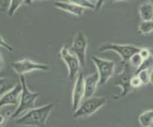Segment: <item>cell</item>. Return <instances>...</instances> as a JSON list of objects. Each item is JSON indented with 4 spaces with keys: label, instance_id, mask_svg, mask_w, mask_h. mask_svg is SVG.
<instances>
[{
    "label": "cell",
    "instance_id": "cell-1",
    "mask_svg": "<svg viewBox=\"0 0 153 127\" xmlns=\"http://www.w3.org/2000/svg\"><path fill=\"white\" fill-rule=\"evenodd\" d=\"M53 106L54 105L52 103H49L39 108H33L24 113L23 116L15 120V122L16 124L24 126L43 127L46 125Z\"/></svg>",
    "mask_w": 153,
    "mask_h": 127
},
{
    "label": "cell",
    "instance_id": "cell-2",
    "mask_svg": "<svg viewBox=\"0 0 153 127\" xmlns=\"http://www.w3.org/2000/svg\"><path fill=\"white\" fill-rule=\"evenodd\" d=\"M19 77H20L21 85H22V92H21V95H20L18 107L13 112V114L10 116V119H16L21 114L26 113L27 111L34 108L35 100L37 99L40 96L39 93H33V92L30 91L24 75H21Z\"/></svg>",
    "mask_w": 153,
    "mask_h": 127
},
{
    "label": "cell",
    "instance_id": "cell-3",
    "mask_svg": "<svg viewBox=\"0 0 153 127\" xmlns=\"http://www.w3.org/2000/svg\"><path fill=\"white\" fill-rule=\"evenodd\" d=\"M107 98L102 97H91L86 98L84 102H81L79 107L73 112L72 117L74 119H85L91 117L98 110L107 104Z\"/></svg>",
    "mask_w": 153,
    "mask_h": 127
},
{
    "label": "cell",
    "instance_id": "cell-4",
    "mask_svg": "<svg viewBox=\"0 0 153 127\" xmlns=\"http://www.w3.org/2000/svg\"><path fill=\"white\" fill-rule=\"evenodd\" d=\"M123 63H124L123 71L115 77L114 82H113L114 86L119 87L121 89V92L117 95V96L113 97L114 99H119V98H125L126 95L132 90L131 85H130V79L135 74V72L133 73V70H132L134 68L129 64L128 61H126Z\"/></svg>",
    "mask_w": 153,
    "mask_h": 127
},
{
    "label": "cell",
    "instance_id": "cell-5",
    "mask_svg": "<svg viewBox=\"0 0 153 127\" xmlns=\"http://www.w3.org/2000/svg\"><path fill=\"white\" fill-rule=\"evenodd\" d=\"M60 57L66 63V65L68 67V79L70 80H73L74 78H76L78 74L80 73V68L82 67L80 60L78 59V57L73 53H71V49H68V46H63L61 48Z\"/></svg>",
    "mask_w": 153,
    "mask_h": 127
},
{
    "label": "cell",
    "instance_id": "cell-6",
    "mask_svg": "<svg viewBox=\"0 0 153 127\" xmlns=\"http://www.w3.org/2000/svg\"><path fill=\"white\" fill-rule=\"evenodd\" d=\"M140 47L130 44H116V43H104L99 47L100 52L112 51L117 53L121 57L122 62L128 61L135 53L139 52Z\"/></svg>",
    "mask_w": 153,
    "mask_h": 127
},
{
    "label": "cell",
    "instance_id": "cell-7",
    "mask_svg": "<svg viewBox=\"0 0 153 127\" xmlns=\"http://www.w3.org/2000/svg\"><path fill=\"white\" fill-rule=\"evenodd\" d=\"M91 60L93 61L94 65L96 66L97 72L99 74V78L100 85H105L107 83L110 77H112L114 75V70H115V62L111 60H107L97 57L95 56H91Z\"/></svg>",
    "mask_w": 153,
    "mask_h": 127
},
{
    "label": "cell",
    "instance_id": "cell-8",
    "mask_svg": "<svg viewBox=\"0 0 153 127\" xmlns=\"http://www.w3.org/2000/svg\"><path fill=\"white\" fill-rule=\"evenodd\" d=\"M88 45V41L86 35L82 31L77 32L74 38H73L71 51L78 57L82 67H85L86 64V52H87Z\"/></svg>",
    "mask_w": 153,
    "mask_h": 127
},
{
    "label": "cell",
    "instance_id": "cell-9",
    "mask_svg": "<svg viewBox=\"0 0 153 127\" xmlns=\"http://www.w3.org/2000/svg\"><path fill=\"white\" fill-rule=\"evenodd\" d=\"M12 68L15 73L21 76L33 71H47L50 67L47 64L37 63L30 59H21L12 62Z\"/></svg>",
    "mask_w": 153,
    "mask_h": 127
},
{
    "label": "cell",
    "instance_id": "cell-10",
    "mask_svg": "<svg viewBox=\"0 0 153 127\" xmlns=\"http://www.w3.org/2000/svg\"><path fill=\"white\" fill-rule=\"evenodd\" d=\"M84 98H85V78H84L83 73L80 72L75 78L74 87L72 90L71 106L73 112L79 107Z\"/></svg>",
    "mask_w": 153,
    "mask_h": 127
},
{
    "label": "cell",
    "instance_id": "cell-11",
    "mask_svg": "<svg viewBox=\"0 0 153 127\" xmlns=\"http://www.w3.org/2000/svg\"><path fill=\"white\" fill-rule=\"evenodd\" d=\"M21 92H22V85L20 83V85L16 84L13 88L5 93L0 98V109L4 106H8V105H16L19 103Z\"/></svg>",
    "mask_w": 153,
    "mask_h": 127
},
{
    "label": "cell",
    "instance_id": "cell-12",
    "mask_svg": "<svg viewBox=\"0 0 153 127\" xmlns=\"http://www.w3.org/2000/svg\"><path fill=\"white\" fill-rule=\"evenodd\" d=\"M54 6L59 9L61 11H64L66 13H68L71 14L75 15V17H80L84 14L85 11L87 10L86 8H84L82 6H79L77 4L71 3L70 1L68 2H62V1H56L54 2Z\"/></svg>",
    "mask_w": 153,
    "mask_h": 127
},
{
    "label": "cell",
    "instance_id": "cell-13",
    "mask_svg": "<svg viewBox=\"0 0 153 127\" xmlns=\"http://www.w3.org/2000/svg\"><path fill=\"white\" fill-rule=\"evenodd\" d=\"M99 81L100 78L98 72L93 73L85 78V98L93 97V95L95 94L97 90Z\"/></svg>",
    "mask_w": 153,
    "mask_h": 127
},
{
    "label": "cell",
    "instance_id": "cell-14",
    "mask_svg": "<svg viewBox=\"0 0 153 127\" xmlns=\"http://www.w3.org/2000/svg\"><path fill=\"white\" fill-rule=\"evenodd\" d=\"M138 12L142 20L153 19V5L150 2H146L139 6Z\"/></svg>",
    "mask_w": 153,
    "mask_h": 127
},
{
    "label": "cell",
    "instance_id": "cell-15",
    "mask_svg": "<svg viewBox=\"0 0 153 127\" xmlns=\"http://www.w3.org/2000/svg\"><path fill=\"white\" fill-rule=\"evenodd\" d=\"M139 123L142 127H150L153 125V109H149L139 116Z\"/></svg>",
    "mask_w": 153,
    "mask_h": 127
},
{
    "label": "cell",
    "instance_id": "cell-16",
    "mask_svg": "<svg viewBox=\"0 0 153 127\" xmlns=\"http://www.w3.org/2000/svg\"><path fill=\"white\" fill-rule=\"evenodd\" d=\"M138 31L142 35H150L153 32V19L142 20L139 23Z\"/></svg>",
    "mask_w": 153,
    "mask_h": 127
},
{
    "label": "cell",
    "instance_id": "cell-17",
    "mask_svg": "<svg viewBox=\"0 0 153 127\" xmlns=\"http://www.w3.org/2000/svg\"><path fill=\"white\" fill-rule=\"evenodd\" d=\"M16 83H14L13 81H10V79L5 78V77H0V98H1L3 95L8 92L9 90L13 88Z\"/></svg>",
    "mask_w": 153,
    "mask_h": 127
},
{
    "label": "cell",
    "instance_id": "cell-18",
    "mask_svg": "<svg viewBox=\"0 0 153 127\" xmlns=\"http://www.w3.org/2000/svg\"><path fill=\"white\" fill-rule=\"evenodd\" d=\"M150 72L151 69H143V70L135 72V74L141 78L144 85H146V84L150 83Z\"/></svg>",
    "mask_w": 153,
    "mask_h": 127
},
{
    "label": "cell",
    "instance_id": "cell-19",
    "mask_svg": "<svg viewBox=\"0 0 153 127\" xmlns=\"http://www.w3.org/2000/svg\"><path fill=\"white\" fill-rule=\"evenodd\" d=\"M128 62H129V64L135 69V70H137V69H138L142 65V63L144 62V59L141 56V55L139 54V52H137L130 57Z\"/></svg>",
    "mask_w": 153,
    "mask_h": 127
},
{
    "label": "cell",
    "instance_id": "cell-20",
    "mask_svg": "<svg viewBox=\"0 0 153 127\" xmlns=\"http://www.w3.org/2000/svg\"><path fill=\"white\" fill-rule=\"evenodd\" d=\"M25 0H10V8L8 10L9 17H13L14 14L16 13V11L20 8L22 4H24Z\"/></svg>",
    "mask_w": 153,
    "mask_h": 127
},
{
    "label": "cell",
    "instance_id": "cell-21",
    "mask_svg": "<svg viewBox=\"0 0 153 127\" xmlns=\"http://www.w3.org/2000/svg\"><path fill=\"white\" fill-rule=\"evenodd\" d=\"M71 3L77 4L79 6H82L86 9H91V10H95V3H93L91 0H68Z\"/></svg>",
    "mask_w": 153,
    "mask_h": 127
},
{
    "label": "cell",
    "instance_id": "cell-22",
    "mask_svg": "<svg viewBox=\"0 0 153 127\" xmlns=\"http://www.w3.org/2000/svg\"><path fill=\"white\" fill-rule=\"evenodd\" d=\"M130 85H131V88L132 89H138L142 85H144V84H143V82H142L141 78L137 76L136 74H134L130 79Z\"/></svg>",
    "mask_w": 153,
    "mask_h": 127
},
{
    "label": "cell",
    "instance_id": "cell-23",
    "mask_svg": "<svg viewBox=\"0 0 153 127\" xmlns=\"http://www.w3.org/2000/svg\"><path fill=\"white\" fill-rule=\"evenodd\" d=\"M152 65H153V56H149V59H144V62L142 63V65L137 69L135 72L139 70H143V69H151Z\"/></svg>",
    "mask_w": 153,
    "mask_h": 127
},
{
    "label": "cell",
    "instance_id": "cell-24",
    "mask_svg": "<svg viewBox=\"0 0 153 127\" xmlns=\"http://www.w3.org/2000/svg\"><path fill=\"white\" fill-rule=\"evenodd\" d=\"M139 54L141 55V56L143 57L144 59H149V56H152L151 50L149 48H146V47H143V48H140L139 50Z\"/></svg>",
    "mask_w": 153,
    "mask_h": 127
},
{
    "label": "cell",
    "instance_id": "cell-25",
    "mask_svg": "<svg viewBox=\"0 0 153 127\" xmlns=\"http://www.w3.org/2000/svg\"><path fill=\"white\" fill-rule=\"evenodd\" d=\"M0 47H2V48L8 50L9 52H13V47L10 46V45L8 43V42L4 39L3 36H1V35H0Z\"/></svg>",
    "mask_w": 153,
    "mask_h": 127
},
{
    "label": "cell",
    "instance_id": "cell-26",
    "mask_svg": "<svg viewBox=\"0 0 153 127\" xmlns=\"http://www.w3.org/2000/svg\"><path fill=\"white\" fill-rule=\"evenodd\" d=\"M10 0H0V9L3 12L4 11H8L10 8Z\"/></svg>",
    "mask_w": 153,
    "mask_h": 127
},
{
    "label": "cell",
    "instance_id": "cell-27",
    "mask_svg": "<svg viewBox=\"0 0 153 127\" xmlns=\"http://www.w3.org/2000/svg\"><path fill=\"white\" fill-rule=\"evenodd\" d=\"M105 1V0H96V2H95V11H99L100 9H101L103 7Z\"/></svg>",
    "mask_w": 153,
    "mask_h": 127
},
{
    "label": "cell",
    "instance_id": "cell-28",
    "mask_svg": "<svg viewBox=\"0 0 153 127\" xmlns=\"http://www.w3.org/2000/svg\"><path fill=\"white\" fill-rule=\"evenodd\" d=\"M8 122V119L4 115L0 114V126H5Z\"/></svg>",
    "mask_w": 153,
    "mask_h": 127
},
{
    "label": "cell",
    "instance_id": "cell-29",
    "mask_svg": "<svg viewBox=\"0 0 153 127\" xmlns=\"http://www.w3.org/2000/svg\"><path fill=\"white\" fill-rule=\"evenodd\" d=\"M2 67H3V57H2L1 52H0V71H1Z\"/></svg>",
    "mask_w": 153,
    "mask_h": 127
},
{
    "label": "cell",
    "instance_id": "cell-30",
    "mask_svg": "<svg viewBox=\"0 0 153 127\" xmlns=\"http://www.w3.org/2000/svg\"><path fill=\"white\" fill-rule=\"evenodd\" d=\"M150 83L153 85V68L151 69V72H150Z\"/></svg>",
    "mask_w": 153,
    "mask_h": 127
},
{
    "label": "cell",
    "instance_id": "cell-31",
    "mask_svg": "<svg viewBox=\"0 0 153 127\" xmlns=\"http://www.w3.org/2000/svg\"><path fill=\"white\" fill-rule=\"evenodd\" d=\"M33 1H34V0H25L24 4H26V5H30L31 2H33Z\"/></svg>",
    "mask_w": 153,
    "mask_h": 127
},
{
    "label": "cell",
    "instance_id": "cell-32",
    "mask_svg": "<svg viewBox=\"0 0 153 127\" xmlns=\"http://www.w3.org/2000/svg\"><path fill=\"white\" fill-rule=\"evenodd\" d=\"M113 2H121V1H134V0H111Z\"/></svg>",
    "mask_w": 153,
    "mask_h": 127
},
{
    "label": "cell",
    "instance_id": "cell-33",
    "mask_svg": "<svg viewBox=\"0 0 153 127\" xmlns=\"http://www.w3.org/2000/svg\"><path fill=\"white\" fill-rule=\"evenodd\" d=\"M149 2H150V3H151L152 5H153V0H149Z\"/></svg>",
    "mask_w": 153,
    "mask_h": 127
}]
</instances>
